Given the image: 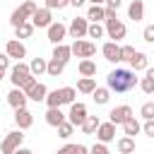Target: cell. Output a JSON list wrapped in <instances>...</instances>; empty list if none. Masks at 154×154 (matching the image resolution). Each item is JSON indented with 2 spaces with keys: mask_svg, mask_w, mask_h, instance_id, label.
Returning a JSON list of instances; mask_svg holds the SVG:
<instances>
[{
  "mask_svg": "<svg viewBox=\"0 0 154 154\" xmlns=\"http://www.w3.org/2000/svg\"><path fill=\"white\" fill-rule=\"evenodd\" d=\"M55 154H77V144H65V147H60Z\"/></svg>",
  "mask_w": 154,
  "mask_h": 154,
  "instance_id": "7bdbcfd3",
  "label": "cell"
},
{
  "mask_svg": "<svg viewBox=\"0 0 154 154\" xmlns=\"http://www.w3.org/2000/svg\"><path fill=\"white\" fill-rule=\"evenodd\" d=\"M63 70H65V63H60V60L51 58V60H48V70H46V75H48V77H60V75H63Z\"/></svg>",
  "mask_w": 154,
  "mask_h": 154,
  "instance_id": "4316f807",
  "label": "cell"
},
{
  "mask_svg": "<svg viewBox=\"0 0 154 154\" xmlns=\"http://www.w3.org/2000/svg\"><path fill=\"white\" fill-rule=\"evenodd\" d=\"M84 2H87V0H70V5H72V7H82Z\"/></svg>",
  "mask_w": 154,
  "mask_h": 154,
  "instance_id": "681fc988",
  "label": "cell"
},
{
  "mask_svg": "<svg viewBox=\"0 0 154 154\" xmlns=\"http://www.w3.org/2000/svg\"><path fill=\"white\" fill-rule=\"evenodd\" d=\"M140 89H142L144 94H154V79L142 77V79H140Z\"/></svg>",
  "mask_w": 154,
  "mask_h": 154,
  "instance_id": "8d00e7d4",
  "label": "cell"
},
{
  "mask_svg": "<svg viewBox=\"0 0 154 154\" xmlns=\"http://www.w3.org/2000/svg\"><path fill=\"white\" fill-rule=\"evenodd\" d=\"M147 67H149V58L137 51V53L132 55V60H130V70H132V72H142V70H147Z\"/></svg>",
  "mask_w": 154,
  "mask_h": 154,
  "instance_id": "d6986e66",
  "label": "cell"
},
{
  "mask_svg": "<svg viewBox=\"0 0 154 154\" xmlns=\"http://www.w3.org/2000/svg\"><path fill=\"white\" fill-rule=\"evenodd\" d=\"M29 70H31L34 77H41V75L48 70V60H43V58H34V60L29 63Z\"/></svg>",
  "mask_w": 154,
  "mask_h": 154,
  "instance_id": "603a6c76",
  "label": "cell"
},
{
  "mask_svg": "<svg viewBox=\"0 0 154 154\" xmlns=\"http://www.w3.org/2000/svg\"><path fill=\"white\" fill-rule=\"evenodd\" d=\"M137 84H140V79H137L135 72L128 70V67H116V70H111L108 77H106V87H108L111 91H116V94H125V91L135 89Z\"/></svg>",
  "mask_w": 154,
  "mask_h": 154,
  "instance_id": "6da1fadb",
  "label": "cell"
},
{
  "mask_svg": "<svg viewBox=\"0 0 154 154\" xmlns=\"http://www.w3.org/2000/svg\"><path fill=\"white\" fill-rule=\"evenodd\" d=\"M77 70H79V75L82 77H96V63L94 60H79V65H77Z\"/></svg>",
  "mask_w": 154,
  "mask_h": 154,
  "instance_id": "7402d4cb",
  "label": "cell"
},
{
  "mask_svg": "<svg viewBox=\"0 0 154 154\" xmlns=\"http://www.w3.org/2000/svg\"><path fill=\"white\" fill-rule=\"evenodd\" d=\"M60 94H63V103H70V106L75 103V94H77V91H75V87H63V89H60Z\"/></svg>",
  "mask_w": 154,
  "mask_h": 154,
  "instance_id": "e575fe53",
  "label": "cell"
},
{
  "mask_svg": "<svg viewBox=\"0 0 154 154\" xmlns=\"http://www.w3.org/2000/svg\"><path fill=\"white\" fill-rule=\"evenodd\" d=\"M142 132H144L147 137H154V120H144V125H142Z\"/></svg>",
  "mask_w": 154,
  "mask_h": 154,
  "instance_id": "b9f144b4",
  "label": "cell"
},
{
  "mask_svg": "<svg viewBox=\"0 0 154 154\" xmlns=\"http://www.w3.org/2000/svg\"><path fill=\"white\" fill-rule=\"evenodd\" d=\"M46 31H48V41H51L53 46L63 43V41H65V36H67V26H65V24H60V22H53Z\"/></svg>",
  "mask_w": 154,
  "mask_h": 154,
  "instance_id": "9c48e42d",
  "label": "cell"
},
{
  "mask_svg": "<svg viewBox=\"0 0 154 154\" xmlns=\"http://www.w3.org/2000/svg\"><path fill=\"white\" fill-rule=\"evenodd\" d=\"M22 142H24V135H22V130L7 132V135H5V140L0 142V152H2V154H14V152L22 147Z\"/></svg>",
  "mask_w": 154,
  "mask_h": 154,
  "instance_id": "3957f363",
  "label": "cell"
},
{
  "mask_svg": "<svg viewBox=\"0 0 154 154\" xmlns=\"http://www.w3.org/2000/svg\"><path fill=\"white\" fill-rule=\"evenodd\" d=\"M24 94H26L31 101H36V103H38V101H46V96H48V89H46V84L36 82V84H34L29 91H24Z\"/></svg>",
  "mask_w": 154,
  "mask_h": 154,
  "instance_id": "ac0fdd59",
  "label": "cell"
},
{
  "mask_svg": "<svg viewBox=\"0 0 154 154\" xmlns=\"http://www.w3.org/2000/svg\"><path fill=\"white\" fill-rule=\"evenodd\" d=\"M75 132V125L70 123V120H65L63 125H58V137H63V140H67L70 135Z\"/></svg>",
  "mask_w": 154,
  "mask_h": 154,
  "instance_id": "d6a6232c",
  "label": "cell"
},
{
  "mask_svg": "<svg viewBox=\"0 0 154 154\" xmlns=\"http://www.w3.org/2000/svg\"><path fill=\"white\" fill-rule=\"evenodd\" d=\"M89 2H91V5H103V7H106V0H89Z\"/></svg>",
  "mask_w": 154,
  "mask_h": 154,
  "instance_id": "f907efd6",
  "label": "cell"
},
{
  "mask_svg": "<svg viewBox=\"0 0 154 154\" xmlns=\"http://www.w3.org/2000/svg\"><path fill=\"white\" fill-rule=\"evenodd\" d=\"M99 125H101L99 116H87V120H84V125H82V132H84V135H96Z\"/></svg>",
  "mask_w": 154,
  "mask_h": 154,
  "instance_id": "d4e9b609",
  "label": "cell"
},
{
  "mask_svg": "<svg viewBox=\"0 0 154 154\" xmlns=\"http://www.w3.org/2000/svg\"><path fill=\"white\" fill-rule=\"evenodd\" d=\"M5 53L19 63L22 58H26V46H24L22 41H17V38H10V41H7V46H5Z\"/></svg>",
  "mask_w": 154,
  "mask_h": 154,
  "instance_id": "30bf717a",
  "label": "cell"
},
{
  "mask_svg": "<svg viewBox=\"0 0 154 154\" xmlns=\"http://www.w3.org/2000/svg\"><path fill=\"white\" fill-rule=\"evenodd\" d=\"M31 24H34L36 29H48V26L53 24V14H51V10H48V7H38L36 14L31 17Z\"/></svg>",
  "mask_w": 154,
  "mask_h": 154,
  "instance_id": "ba28073f",
  "label": "cell"
},
{
  "mask_svg": "<svg viewBox=\"0 0 154 154\" xmlns=\"http://www.w3.org/2000/svg\"><path fill=\"white\" fill-rule=\"evenodd\" d=\"M89 154H111V152H108V147L103 142H96L94 147H89Z\"/></svg>",
  "mask_w": 154,
  "mask_h": 154,
  "instance_id": "ab89813d",
  "label": "cell"
},
{
  "mask_svg": "<svg viewBox=\"0 0 154 154\" xmlns=\"http://www.w3.org/2000/svg\"><path fill=\"white\" fill-rule=\"evenodd\" d=\"M140 116H142L144 120H154V101H147V103H142V108H140Z\"/></svg>",
  "mask_w": 154,
  "mask_h": 154,
  "instance_id": "836d02e7",
  "label": "cell"
},
{
  "mask_svg": "<svg viewBox=\"0 0 154 154\" xmlns=\"http://www.w3.org/2000/svg\"><path fill=\"white\" fill-rule=\"evenodd\" d=\"M142 38H144L147 43H154V24L144 26V31H142Z\"/></svg>",
  "mask_w": 154,
  "mask_h": 154,
  "instance_id": "60d3db41",
  "label": "cell"
},
{
  "mask_svg": "<svg viewBox=\"0 0 154 154\" xmlns=\"http://www.w3.org/2000/svg\"><path fill=\"white\" fill-rule=\"evenodd\" d=\"M67 120L75 125V128H82L84 125V120H87V106L84 103H72L70 106V113H67Z\"/></svg>",
  "mask_w": 154,
  "mask_h": 154,
  "instance_id": "8992f818",
  "label": "cell"
},
{
  "mask_svg": "<svg viewBox=\"0 0 154 154\" xmlns=\"http://www.w3.org/2000/svg\"><path fill=\"white\" fill-rule=\"evenodd\" d=\"M0 67H5V70L10 67V55L7 53H0Z\"/></svg>",
  "mask_w": 154,
  "mask_h": 154,
  "instance_id": "f6af8a7d",
  "label": "cell"
},
{
  "mask_svg": "<svg viewBox=\"0 0 154 154\" xmlns=\"http://www.w3.org/2000/svg\"><path fill=\"white\" fill-rule=\"evenodd\" d=\"M144 77H149V79H154V67H147V70H144Z\"/></svg>",
  "mask_w": 154,
  "mask_h": 154,
  "instance_id": "c3c4849f",
  "label": "cell"
},
{
  "mask_svg": "<svg viewBox=\"0 0 154 154\" xmlns=\"http://www.w3.org/2000/svg\"><path fill=\"white\" fill-rule=\"evenodd\" d=\"M19 7H22V10H24V12H26V14H29V19H31V17H34V14H36V10H38V5H36V2H34V0H24V2H22V5H19Z\"/></svg>",
  "mask_w": 154,
  "mask_h": 154,
  "instance_id": "d590c367",
  "label": "cell"
},
{
  "mask_svg": "<svg viewBox=\"0 0 154 154\" xmlns=\"http://www.w3.org/2000/svg\"><path fill=\"white\" fill-rule=\"evenodd\" d=\"M67 120V116L60 111V108H48L46 111V123L51 125V128H58V125H63Z\"/></svg>",
  "mask_w": 154,
  "mask_h": 154,
  "instance_id": "9a60e30c",
  "label": "cell"
},
{
  "mask_svg": "<svg viewBox=\"0 0 154 154\" xmlns=\"http://www.w3.org/2000/svg\"><path fill=\"white\" fill-rule=\"evenodd\" d=\"M34 29H36V26H34L31 22H26V24H22V26L14 29V38H17V41H19V38H29V36L34 34Z\"/></svg>",
  "mask_w": 154,
  "mask_h": 154,
  "instance_id": "4dcf8cb0",
  "label": "cell"
},
{
  "mask_svg": "<svg viewBox=\"0 0 154 154\" xmlns=\"http://www.w3.org/2000/svg\"><path fill=\"white\" fill-rule=\"evenodd\" d=\"M34 75H31V70H29V65L26 63H14L12 67H10V82H12V87H17V89H22L29 79H31Z\"/></svg>",
  "mask_w": 154,
  "mask_h": 154,
  "instance_id": "7a4b0ae2",
  "label": "cell"
},
{
  "mask_svg": "<svg viewBox=\"0 0 154 154\" xmlns=\"http://www.w3.org/2000/svg\"><path fill=\"white\" fill-rule=\"evenodd\" d=\"M87 19H89L91 24H101V22L106 19V7H103V5H91V7L87 10Z\"/></svg>",
  "mask_w": 154,
  "mask_h": 154,
  "instance_id": "e0dca14e",
  "label": "cell"
},
{
  "mask_svg": "<svg viewBox=\"0 0 154 154\" xmlns=\"http://www.w3.org/2000/svg\"><path fill=\"white\" fill-rule=\"evenodd\" d=\"M135 53H137V51H135L132 46H120V60H128V63H130Z\"/></svg>",
  "mask_w": 154,
  "mask_h": 154,
  "instance_id": "74e56055",
  "label": "cell"
},
{
  "mask_svg": "<svg viewBox=\"0 0 154 154\" xmlns=\"http://www.w3.org/2000/svg\"><path fill=\"white\" fill-rule=\"evenodd\" d=\"M87 31H89V19H87V17H75V19L70 22V26H67L70 38H75V41L84 38V36H87Z\"/></svg>",
  "mask_w": 154,
  "mask_h": 154,
  "instance_id": "277c9868",
  "label": "cell"
},
{
  "mask_svg": "<svg viewBox=\"0 0 154 154\" xmlns=\"http://www.w3.org/2000/svg\"><path fill=\"white\" fill-rule=\"evenodd\" d=\"M5 72H7V70H5V67H0V82H2V77H5Z\"/></svg>",
  "mask_w": 154,
  "mask_h": 154,
  "instance_id": "816d5d0a",
  "label": "cell"
},
{
  "mask_svg": "<svg viewBox=\"0 0 154 154\" xmlns=\"http://www.w3.org/2000/svg\"><path fill=\"white\" fill-rule=\"evenodd\" d=\"M91 96H94V101H96L99 106H103V103H108V99H111V89H108V87H96Z\"/></svg>",
  "mask_w": 154,
  "mask_h": 154,
  "instance_id": "83f0119b",
  "label": "cell"
},
{
  "mask_svg": "<svg viewBox=\"0 0 154 154\" xmlns=\"http://www.w3.org/2000/svg\"><path fill=\"white\" fill-rule=\"evenodd\" d=\"M123 132H125L128 137H135L137 132H142V125L135 120V116H132L130 120H125V123H123Z\"/></svg>",
  "mask_w": 154,
  "mask_h": 154,
  "instance_id": "f546056e",
  "label": "cell"
},
{
  "mask_svg": "<svg viewBox=\"0 0 154 154\" xmlns=\"http://www.w3.org/2000/svg\"><path fill=\"white\" fill-rule=\"evenodd\" d=\"M46 106H48V108H60V106H63V94H60V89L48 91V96H46Z\"/></svg>",
  "mask_w": 154,
  "mask_h": 154,
  "instance_id": "f1b7e54d",
  "label": "cell"
},
{
  "mask_svg": "<svg viewBox=\"0 0 154 154\" xmlns=\"http://www.w3.org/2000/svg\"><path fill=\"white\" fill-rule=\"evenodd\" d=\"M14 123H17L19 130H29V128L34 125V116H31V111H29V108H19V111H14Z\"/></svg>",
  "mask_w": 154,
  "mask_h": 154,
  "instance_id": "5bb4252c",
  "label": "cell"
},
{
  "mask_svg": "<svg viewBox=\"0 0 154 154\" xmlns=\"http://www.w3.org/2000/svg\"><path fill=\"white\" fill-rule=\"evenodd\" d=\"M101 53H103V58H106L108 63H123V60H120V46H118L116 41H106V43L101 46Z\"/></svg>",
  "mask_w": 154,
  "mask_h": 154,
  "instance_id": "7c38bea8",
  "label": "cell"
},
{
  "mask_svg": "<svg viewBox=\"0 0 154 154\" xmlns=\"http://www.w3.org/2000/svg\"><path fill=\"white\" fill-rule=\"evenodd\" d=\"M96 140L99 142H103V144H108V142H113L116 140V125L108 120V123H101L99 125V130H96Z\"/></svg>",
  "mask_w": 154,
  "mask_h": 154,
  "instance_id": "4fadbf2b",
  "label": "cell"
},
{
  "mask_svg": "<svg viewBox=\"0 0 154 154\" xmlns=\"http://www.w3.org/2000/svg\"><path fill=\"white\" fill-rule=\"evenodd\" d=\"M77 154H89V147H84V144H77Z\"/></svg>",
  "mask_w": 154,
  "mask_h": 154,
  "instance_id": "bcb514c9",
  "label": "cell"
},
{
  "mask_svg": "<svg viewBox=\"0 0 154 154\" xmlns=\"http://www.w3.org/2000/svg\"><path fill=\"white\" fill-rule=\"evenodd\" d=\"M72 55L75 58H82V60H87V58H91L94 53H96V46L91 43V41H84V38H79V41H72Z\"/></svg>",
  "mask_w": 154,
  "mask_h": 154,
  "instance_id": "5b68a950",
  "label": "cell"
},
{
  "mask_svg": "<svg viewBox=\"0 0 154 154\" xmlns=\"http://www.w3.org/2000/svg\"><path fill=\"white\" fill-rule=\"evenodd\" d=\"M123 5V0H106V10H118Z\"/></svg>",
  "mask_w": 154,
  "mask_h": 154,
  "instance_id": "ee69618b",
  "label": "cell"
},
{
  "mask_svg": "<svg viewBox=\"0 0 154 154\" xmlns=\"http://www.w3.org/2000/svg\"><path fill=\"white\" fill-rule=\"evenodd\" d=\"M94 89H96V79H94V77H82V79H77V91H82V94H94Z\"/></svg>",
  "mask_w": 154,
  "mask_h": 154,
  "instance_id": "cb8c5ba5",
  "label": "cell"
},
{
  "mask_svg": "<svg viewBox=\"0 0 154 154\" xmlns=\"http://www.w3.org/2000/svg\"><path fill=\"white\" fill-rule=\"evenodd\" d=\"M116 147H118V152H120V154H135V137L123 135V137L116 142Z\"/></svg>",
  "mask_w": 154,
  "mask_h": 154,
  "instance_id": "44dd1931",
  "label": "cell"
},
{
  "mask_svg": "<svg viewBox=\"0 0 154 154\" xmlns=\"http://www.w3.org/2000/svg\"><path fill=\"white\" fill-rule=\"evenodd\" d=\"M67 5H70V0H46V7L48 10H63Z\"/></svg>",
  "mask_w": 154,
  "mask_h": 154,
  "instance_id": "f35d334b",
  "label": "cell"
},
{
  "mask_svg": "<svg viewBox=\"0 0 154 154\" xmlns=\"http://www.w3.org/2000/svg\"><path fill=\"white\" fill-rule=\"evenodd\" d=\"M132 118V108L130 106H116V108H111V113H108V120L113 123V125H123L125 120H130Z\"/></svg>",
  "mask_w": 154,
  "mask_h": 154,
  "instance_id": "52a82bcc",
  "label": "cell"
},
{
  "mask_svg": "<svg viewBox=\"0 0 154 154\" xmlns=\"http://www.w3.org/2000/svg\"><path fill=\"white\" fill-rule=\"evenodd\" d=\"M53 58L67 65V60L72 58V48H70V46H65V43H58V46L53 48Z\"/></svg>",
  "mask_w": 154,
  "mask_h": 154,
  "instance_id": "ffe728a7",
  "label": "cell"
},
{
  "mask_svg": "<svg viewBox=\"0 0 154 154\" xmlns=\"http://www.w3.org/2000/svg\"><path fill=\"white\" fill-rule=\"evenodd\" d=\"M14 154H34V152H31V149H29V147H19V149H17V152H14Z\"/></svg>",
  "mask_w": 154,
  "mask_h": 154,
  "instance_id": "7dc6e473",
  "label": "cell"
},
{
  "mask_svg": "<svg viewBox=\"0 0 154 154\" xmlns=\"http://www.w3.org/2000/svg\"><path fill=\"white\" fill-rule=\"evenodd\" d=\"M103 34H106V26L103 24H89V31H87L89 38H101Z\"/></svg>",
  "mask_w": 154,
  "mask_h": 154,
  "instance_id": "1f68e13d",
  "label": "cell"
},
{
  "mask_svg": "<svg viewBox=\"0 0 154 154\" xmlns=\"http://www.w3.org/2000/svg\"><path fill=\"white\" fill-rule=\"evenodd\" d=\"M128 17H130L132 22L144 19V2H142V0H132V2L128 5Z\"/></svg>",
  "mask_w": 154,
  "mask_h": 154,
  "instance_id": "2e32d148",
  "label": "cell"
},
{
  "mask_svg": "<svg viewBox=\"0 0 154 154\" xmlns=\"http://www.w3.org/2000/svg\"><path fill=\"white\" fill-rule=\"evenodd\" d=\"M26 22H29V14H26L22 7H17V10L10 14V24H12L14 29H17V26H22V24H26Z\"/></svg>",
  "mask_w": 154,
  "mask_h": 154,
  "instance_id": "484cf974",
  "label": "cell"
},
{
  "mask_svg": "<svg viewBox=\"0 0 154 154\" xmlns=\"http://www.w3.org/2000/svg\"><path fill=\"white\" fill-rule=\"evenodd\" d=\"M26 101H29V96H26L22 89H17V87H12V91L7 94V103H10L14 111H19V108H26Z\"/></svg>",
  "mask_w": 154,
  "mask_h": 154,
  "instance_id": "8fae6325",
  "label": "cell"
}]
</instances>
